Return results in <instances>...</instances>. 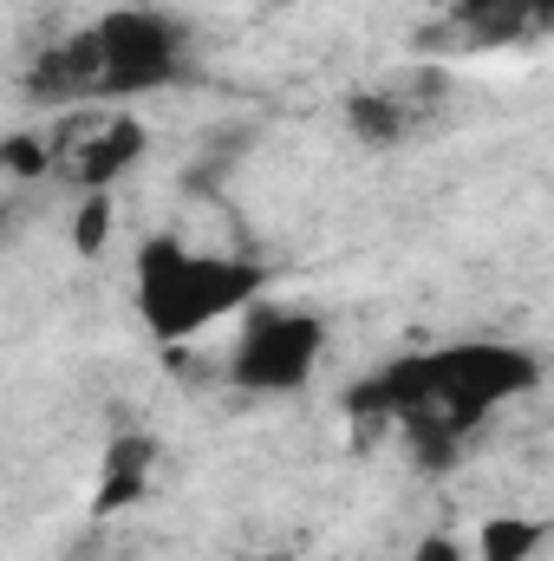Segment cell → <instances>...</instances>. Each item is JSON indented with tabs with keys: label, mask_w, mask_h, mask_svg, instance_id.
Instances as JSON below:
<instances>
[{
	"label": "cell",
	"mask_w": 554,
	"mask_h": 561,
	"mask_svg": "<svg viewBox=\"0 0 554 561\" xmlns=\"http://www.w3.org/2000/svg\"><path fill=\"white\" fill-rule=\"evenodd\" d=\"M535 379H542L535 353L503 346V340H457V346H437V353L392 359L385 373H372L346 399V412L359 424V444H372L379 424H405L430 463H450L457 444L476 424L489 412H503L509 399L535 392Z\"/></svg>",
	"instance_id": "obj_1"
},
{
	"label": "cell",
	"mask_w": 554,
	"mask_h": 561,
	"mask_svg": "<svg viewBox=\"0 0 554 561\" xmlns=\"http://www.w3.org/2000/svg\"><path fill=\"white\" fill-rule=\"evenodd\" d=\"M262 294V262L242 255H189L183 242L157 236L138 249V313L157 340H189Z\"/></svg>",
	"instance_id": "obj_2"
},
{
	"label": "cell",
	"mask_w": 554,
	"mask_h": 561,
	"mask_svg": "<svg viewBox=\"0 0 554 561\" xmlns=\"http://www.w3.org/2000/svg\"><path fill=\"white\" fill-rule=\"evenodd\" d=\"M92 39H99V72H105V99H138L157 92L183 72V20L157 13V7H118L105 20H92Z\"/></svg>",
	"instance_id": "obj_3"
},
{
	"label": "cell",
	"mask_w": 554,
	"mask_h": 561,
	"mask_svg": "<svg viewBox=\"0 0 554 561\" xmlns=\"http://www.w3.org/2000/svg\"><path fill=\"white\" fill-rule=\"evenodd\" d=\"M326 327L300 307H255L242 320V340L229 353V379L242 392H293L307 386V373L320 366Z\"/></svg>",
	"instance_id": "obj_4"
},
{
	"label": "cell",
	"mask_w": 554,
	"mask_h": 561,
	"mask_svg": "<svg viewBox=\"0 0 554 561\" xmlns=\"http://www.w3.org/2000/svg\"><path fill=\"white\" fill-rule=\"evenodd\" d=\"M26 92H33L39 105H92V99H105V72H99V39H92V26L72 33V39H59V46H46V53L33 59Z\"/></svg>",
	"instance_id": "obj_5"
},
{
	"label": "cell",
	"mask_w": 554,
	"mask_h": 561,
	"mask_svg": "<svg viewBox=\"0 0 554 561\" xmlns=\"http://www.w3.org/2000/svg\"><path fill=\"white\" fill-rule=\"evenodd\" d=\"M138 157H143V125L138 118H105V125L85 131L79 157H72V176H79L85 190H112Z\"/></svg>",
	"instance_id": "obj_6"
},
{
	"label": "cell",
	"mask_w": 554,
	"mask_h": 561,
	"mask_svg": "<svg viewBox=\"0 0 554 561\" xmlns=\"http://www.w3.org/2000/svg\"><path fill=\"white\" fill-rule=\"evenodd\" d=\"M150 463H157V444L150 437H112L105 444V463H99V516L138 503L143 490H150Z\"/></svg>",
	"instance_id": "obj_7"
},
{
	"label": "cell",
	"mask_w": 554,
	"mask_h": 561,
	"mask_svg": "<svg viewBox=\"0 0 554 561\" xmlns=\"http://www.w3.org/2000/svg\"><path fill=\"white\" fill-rule=\"evenodd\" d=\"M346 118H353V131L366 144H399L417 125V105L405 92H359V99L346 105Z\"/></svg>",
	"instance_id": "obj_8"
},
{
	"label": "cell",
	"mask_w": 554,
	"mask_h": 561,
	"mask_svg": "<svg viewBox=\"0 0 554 561\" xmlns=\"http://www.w3.org/2000/svg\"><path fill=\"white\" fill-rule=\"evenodd\" d=\"M542 542H549L542 516H489L476 529V561H529Z\"/></svg>",
	"instance_id": "obj_9"
},
{
	"label": "cell",
	"mask_w": 554,
	"mask_h": 561,
	"mask_svg": "<svg viewBox=\"0 0 554 561\" xmlns=\"http://www.w3.org/2000/svg\"><path fill=\"white\" fill-rule=\"evenodd\" d=\"M112 222H118V216H112V196H105V190H92V196L79 203V229H72L79 255H99V249L112 242Z\"/></svg>",
	"instance_id": "obj_10"
},
{
	"label": "cell",
	"mask_w": 554,
	"mask_h": 561,
	"mask_svg": "<svg viewBox=\"0 0 554 561\" xmlns=\"http://www.w3.org/2000/svg\"><path fill=\"white\" fill-rule=\"evenodd\" d=\"M39 163H46V150H39L33 138H13V144H7V170H13V176H33Z\"/></svg>",
	"instance_id": "obj_11"
},
{
	"label": "cell",
	"mask_w": 554,
	"mask_h": 561,
	"mask_svg": "<svg viewBox=\"0 0 554 561\" xmlns=\"http://www.w3.org/2000/svg\"><path fill=\"white\" fill-rule=\"evenodd\" d=\"M412 561H463V542L457 536H430V542H417Z\"/></svg>",
	"instance_id": "obj_12"
},
{
	"label": "cell",
	"mask_w": 554,
	"mask_h": 561,
	"mask_svg": "<svg viewBox=\"0 0 554 561\" xmlns=\"http://www.w3.org/2000/svg\"><path fill=\"white\" fill-rule=\"evenodd\" d=\"M529 7H542V13H549V20H554V0H529Z\"/></svg>",
	"instance_id": "obj_13"
},
{
	"label": "cell",
	"mask_w": 554,
	"mask_h": 561,
	"mask_svg": "<svg viewBox=\"0 0 554 561\" xmlns=\"http://www.w3.org/2000/svg\"><path fill=\"white\" fill-rule=\"evenodd\" d=\"M268 561H287V556H268Z\"/></svg>",
	"instance_id": "obj_14"
}]
</instances>
